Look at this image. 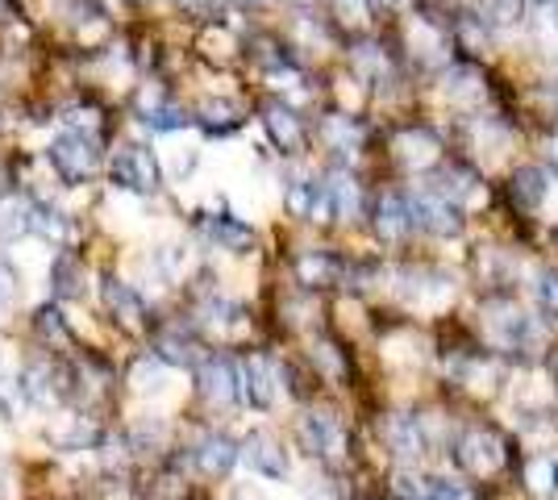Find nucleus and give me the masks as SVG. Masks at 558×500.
Wrapping results in <instances>:
<instances>
[{"label": "nucleus", "instance_id": "obj_14", "mask_svg": "<svg viewBox=\"0 0 558 500\" xmlns=\"http://www.w3.org/2000/svg\"><path fill=\"white\" fill-rule=\"evenodd\" d=\"M192 459H196V467H201L205 476H226L233 463L242 459V447H233L226 434H205V438L196 442Z\"/></svg>", "mask_w": 558, "mask_h": 500}, {"label": "nucleus", "instance_id": "obj_10", "mask_svg": "<svg viewBox=\"0 0 558 500\" xmlns=\"http://www.w3.org/2000/svg\"><path fill=\"white\" fill-rule=\"evenodd\" d=\"M384 442H388V451L400 454V459H417V454H425V447H429L421 422L409 417V413H388V417H384Z\"/></svg>", "mask_w": 558, "mask_h": 500}, {"label": "nucleus", "instance_id": "obj_18", "mask_svg": "<svg viewBox=\"0 0 558 500\" xmlns=\"http://www.w3.org/2000/svg\"><path fill=\"white\" fill-rule=\"evenodd\" d=\"M296 280L304 288H333L342 280V263L333 255H322V251H308V255L296 259Z\"/></svg>", "mask_w": 558, "mask_h": 500}, {"label": "nucleus", "instance_id": "obj_2", "mask_svg": "<svg viewBox=\"0 0 558 500\" xmlns=\"http://www.w3.org/2000/svg\"><path fill=\"white\" fill-rule=\"evenodd\" d=\"M409 209H413V225H421L434 239H454L463 230V209L450 205L434 184H421L409 192Z\"/></svg>", "mask_w": 558, "mask_h": 500}, {"label": "nucleus", "instance_id": "obj_6", "mask_svg": "<svg viewBox=\"0 0 558 500\" xmlns=\"http://www.w3.org/2000/svg\"><path fill=\"white\" fill-rule=\"evenodd\" d=\"M301 438L308 454H317L326 463H342L347 459V429H342V422L333 413H304Z\"/></svg>", "mask_w": 558, "mask_h": 500}, {"label": "nucleus", "instance_id": "obj_40", "mask_svg": "<svg viewBox=\"0 0 558 500\" xmlns=\"http://www.w3.org/2000/svg\"><path fill=\"white\" fill-rule=\"evenodd\" d=\"M542 150H546V163L558 171V138H546V146H542Z\"/></svg>", "mask_w": 558, "mask_h": 500}, {"label": "nucleus", "instance_id": "obj_27", "mask_svg": "<svg viewBox=\"0 0 558 500\" xmlns=\"http://www.w3.org/2000/svg\"><path fill=\"white\" fill-rule=\"evenodd\" d=\"M80 259L75 255H59L54 259V292L59 296H84V284H80Z\"/></svg>", "mask_w": 558, "mask_h": 500}, {"label": "nucleus", "instance_id": "obj_46", "mask_svg": "<svg viewBox=\"0 0 558 500\" xmlns=\"http://www.w3.org/2000/svg\"><path fill=\"white\" fill-rule=\"evenodd\" d=\"M0 371H4V367H0Z\"/></svg>", "mask_w": 558, "mask_h": 500}, {"label": "nucleus", "instance_id": "obj_32", "mask_svg": "<svg viewBox=\"0 0 558 500\" xmlns=\"http://www.w3.org/2000/svg\"><path fill=\"white\" fill-rule=\"evenodd\" d=\"M354 68H359L363 75H372V80L388 75V63H384L379 47H359V50H354Z\"/></svg>", "mask_w": 558, "mask_h": 500}, {"label": "nucleus", "instance_id": "obj_44", "mask_svg": "<svg viewBox=\"0 0 558 500\" xmlns=\"http://www.w3.org/2000/svg\"><path fill=\"white\" fill-rule=\"evenodd\" d=\"M555 376H558V358H555Z\"/></svg>", "mask_w": 558, "mask_h": 500}, {"label": "nucleus", "instance_id": "obj_23", "mask_svg": "<svg viewBox=\"0 0 558 500\" xmlns=\"http://www.w3.org/2000/svg\"><path fill=\"white\" fill-rule=\"evenodd\" d=\"M442 93L454 100V105H475L484 96V84H480V72L475 68H450L442 80Z\"/></svg>", "mask_w": 558, "mask_h": 500}, {"label": "nucleus", "instance_id": "obj_8", "mask_svg": "<svg viewBox=\"0 0 558 500\" xmlns=\"http://www.w3.org/2000/svg\"><path fill=\"white\" fill-rule=\"evenodd\" d=\"M201 392L209 405H233L242 392V376L226 355H213L201 363Z\"/></svg>", "mask_w": 558, "mask_h": 500}, {"label": "nucleus", "instance_id": "obj_16", "mask_svg": "<svg viewBox=\"0 0 558 500\" xmlns=\"http://www.w3.org/2000/svg\"><path fill=\"white\" fill-rule=\"evenodd\" d=\"M438 138L429 134V130H404L400 138H396V159L409 167V171H425V167L438 163Z\"/></svg>", "mask_w": 558, "mask_h": 500}, {"label": "nucleus", "instance_id": "obj_33", "mask_svg": "<svg viewBox=\"0 0 558 500\" xmlns=\"http://www.w3.org/2000/svg\"><path fill=\"white\" fill-rule=\"evenodd\" d=\"M537 301H542V309L558 317V271L555 267H546V271L537 276Z\"/></svg>", "mask_w": 558, "mask_h": 500}, {"label": "nucleus", "instance_id": "obj_34", "mask_svg": "<svg viewBox=\"0 0 558 500\" xmlns=\"http://www.w3.org/2000/svg\"><path fill=\"white\" fill-rule=\"evenodd\" d=\"M459 42H463L466 50H484L488 47V25L480 29V22L466 13V17H459Z\"/></svg>", "mask_w": 558, "mask_h": 500}, {"label": "nucleus", "instance_id": "obj_21", "mask_svg": "<svg viewBox=\"0 0 558 500\" xmlns=\"http://www.w3.org/2000/svg\"><path fill=\"white\" fill-rule=\"evenodd\" d=\"M201 230H205L217 246H226V251H246V246H251V230H246L242 221L226 217V214L205 217V221H201Z\"/></svg>", "mask_w": 558, "mask_h": 500}, {"label": "nucleus", "instance_id": "obj_19", "mask_svg": "<svg viewBox=\"0 0 558 500\" xmlns=\"http://www.w3.org/2000/svg\"><path fill=\"white\" fill-rule=\"evenodd\" d=\"M525 484H530V492L542 500H558V454H534L530 463H525Z\"/></svg>", "mask_w": 558, "mask_h": 500}, {"label": "nucleus", "instance_id": "obj_42", "mask_svg": "<svg viewBox=\"0 0 558 500\" xmlns=\"http://www.w3.org/2000/svg\"><path fill=\"white\" fill-rule=\"evenodd\" d=\"M184 4H201V0H184Z\"/></svg>", "mask_w": 558, "mask_h": 500}, {"label": "nucleus", "instance_id": "obj_45", "mask_svg": "<svg viewBox=\"0 0 558 500\" xmlns=\"http://www.w3.org/2000/svg\"><path fill=\"white\" fill-rule=\"evenodd\" d=\"M542 4H555V0H542Z\"/></svg>", "mask_w": 558, "mask_h": 500}, {"label": "nucleus", "instance_id": "obj_1", "mask_svg": "<svg viewBox=\"0 0 558 500\" xmlns=\"http://www.w3.org/2000/svg\"><path fill=\"white\" fill-rule=\"evenodd\" d=\"M484 330L500 351H534L537 338H542L537 321L517 301H488L484 305Z\"/></svg>", "mask_w": 558, "mask_h": 500}, {"label": "nucleus", "instance_id": "obj_12", "mask_svg": "<svg viewBox=\"0 0 558 500\" xmlns=\"http://www.w3.org/2000/svg\"><path fill=\"white\" fill-rule=\"evenodd\" d=\"M413 230V209H409V196L400 192H388L379 196L375 205V234L384 242H404V234Z\"/></svg>", "mask_w": 558, "mask_h": 500}, {"label": "nucleus", "instance_id": "obj_4", "mask_svg": "<svg viewBox=\"0 0 558 500\" xmlns=\"http://www.w3.org/2000/svg\"><path fill=\"white\" fill-rule=\"evenodd\" d=\"M450 454H454V463L463 472H471V476H496L505 467V442L492 429H463L454 438Z\"/></svg>", "mask_w": 558, "mask_h": 500}, {"label": "nucleus", "instance_id": "obj_37", "mask_svg": "<svg viewBox=\"0 0 558 500\" xmlns=\"http://www.w3.org/2000/svg\"><path fill=\"white\" fill-rule=\"evenodd\" d=\"M333 9H338V17L350 25L367 22V0H333Z\"/></svg>", "mask_w": 558, "mask_h": 500}, {"label": "nucleus", "instance_id": "obj_35", "mask_svg": "<svg viewBox=\"0 0 558 500\" xmlns=\"http://www.w3.org/2000/svg\"><path fill=\"white\" fill-rule=\"evenodd\" d=\"M313 358H317V367H326L329 376H347V367H342V355H338V346L333 342H317V351H313Z\"/></svg>", "mask_w": 558, "mask_h": 500}, {"label": "nucleus", "instance_id": "obj_26", "mask_svg": "<svg viewBox=\"0 0 558 500\" xmlns=\"http://www.w3.org/2000/svg\"><path fill=\"white\" fill-rule=\"evenodd\" d=\"M438 479L421 476V472H396L392 476V497L396 500H434Z\"/></svg>", "mask_w": 558, "mask_h": 500}, {"label": "nucleus", "instance_id": "obj_7", "mask_svg": "<svg viewBox=\"0 0 558 500\" xmlns=\"http://www.w3.org/2000/svg\"><path fill=\"white\" fill-rule=\"evenodd\" d=\"M100 301H105V309L113 313V321L121 330H130V333L146 330V305H142V296L130 284H121L117 276H105V280H100Z\"/></svg>", "mask_w": 558, "mask_h": 500}, {"label": "nucleus", "instance_id": "obj_17", "mask_svg": "<svg viewBox=\"0 0 558 500\" xmlns=\"http://www.w3.org/2000/svg\"><path fill=\"white\" fill-rule=\"evenodd\" d=\"M155 355L171 367H196L201 363V342L187 330H167L155 338Z\"/></svg>", "mask_w": 558, "mask_h": 500}, {"label": "nucleus", "instance_id": "obj_9", "mask_svg": "<svg viewBox=\"0 0 558 500\" xmlns=\"http://www.w3.org/2000/svg\"><path fill=\"white\" fill-rule=\"evenodd\" d=\"M238 376H242V397L251 401L255 408H271L276 405V363L267 355H246L242 358V367H238Z\"/></svg>", "mask_w": 558, "mask_h": 500}, {"label": "nucleus", "instance_id": "obj_20", "mask_svg": "<svg viewBox=\"0 0 558 500\" xmlns=\"http://www.w3.org/2000/svg\"><path fill=\"white\" fill-rule=\"evenodd\" d=\"M546 171H537V167H521L517 175H512V205L517 209H537L542 200H546Z\"/></svg>", "mask_w": 558, "mask_h": 500}, {"label": "nucleus", "instance_id": "obj_25", "mask_svg": "<svg viewBox=\"0 0 558 500\" xmlns=\"http://www.w3.org/2000/svg\"><path fill=\"white\" fill-rule=\"evenodd\" d=\"M322 138L333 150H354V146L363 143V125L354 118H326L322 121Z\"/></svg>", "mask_w": 558, "mask_h": 500}, {"label": "nucleus", "instance_id": "obj_36", "mask_svg": "<svg viewBox=\"0 0 558 500\" xmlns=\"http://www.w3.org/2000/svg\"><path fill=\"white\" fill-rule=\"evenodd\" d=\"M38 330H43V338H50V342H68V326L59 321V313L54 309L38 313Z\"/></svg>", "mask_w": 558, "mask_h": 500}, {"label": "nucleus", "instance_id": "obj_13", "mask_svg": "<svg viewBox=\"0 0 558 500\" xmlns=\"http://www.w3.org/2000/svg\"><path fill=\"white\" fill-rule=\"evenodd\" d=\"M429 184L442 192L450 205H459V209H471V205L484 200V184H480L475 171H466V167H446L442 175H434Z\"/></svg>", "mask_w": 558, "mask_h": 500}, {"label": "nucleus", "instance_id": "obj_5", "mask_svg": "<svg viewBox=\"0 0 558 500\" xmlns=\"http://www.w3.org/2000/svg\"><path fill=\"white\" fill-rule=\"evenodd\" d=\"M109 180L125 192L155 196L159 184H163V171H159V159H155L150 150H142V146H125V150H117L113 163H109Z\"/></svg>", "mask_w": 558, "mask_h": 500}, {"label": "nucleus", "instance_id": "obj_11", "mask_svg": "<svg viewBox=\"0 0 558 500\" xmlns=\"http://www.w3.org/2000/svg\"><path fill=\"white\" fill-rule=\"evenodd\" d=\"M242 459H246V467H255L258 476L267 479L288 476V454H283V447H279L271 434H251L242 442Z\"/></svg>", "mask_w": 558, "mask_h": 500}, {"label": "nucleus", "instance_id": "obj_30", "mask_svg": "<svg viewBox=\"0 0 558 500\" xmlns=\"http://www.w3.org/2000/svg\"><path fill=\"white\" fill-rule=\"evenodd\" d=\"M488 25H517L525 17V0H480Z\"/></svg>", "mask_w": 558, "mask_h": 500}, {"label": "nucleus", "instance_id": "obj_41", "mask_svg": "<svg viewBox=\"0 0 558 500\" xmlns=\"http://www.w3.org/2000/svg\"><path fill=\"white\" fill-rule=\"evenodd\" d=\"M379 4H388V9H404L409 0H379Z\"/></svg>", "mask_w": 558, "mask_h": 500}, {"label": "nucleus", "instance_id": "obj_38", "mask_svg": "<svg viewBox=\"0 0 558 500\" xmlns=\"http://www.w3.org/2000/svg\"><path fill=\"white\" fill-rule=\"evenodd\" d=\"M434 500H475V492H471L466 484H459V479H438Z\"/></svg>", "mask_w": 558, "mask_h": 500}, {"label": "nucleus", "instance_id": "obj_15", "mask_svg": "<svg viewBox=\"0 0 558 500\" xmlns=\"http://www.w3.org/2000/svg\"><path fill=\"white\" fill-rule=\"evenodd\" d=\"M263 125H267L271 143H276L283 155H296L304 146V125L288 105H267V109H263Z\"/></svg>", "mask_w": 558, "mask_h": 500}, {"label": "nucleus", "instance_id": "obj_3", "mask_svg": "<svg viewBox=\"0 0 558 500\" xmlns=\"http://www.w3.org/2000/svg\"><path fill=\"white\" fill-rule=\"evenodd\" d=\"M47 159H50V167L68 180V184H84L96 167H100V150H96L93 134L71 130V134H59V138L50 143Z\"/></svg>", "mask_w": 558, "mask_h": 500}, {"label": "nucleus", "instance_id": "obj_43", "mask_svg": "<svg viewBox=\"0 0 558 500\" xmlns=\"http://www.w3.org/2000/svg\"><path fill=\"white\" fill-rule=\"evenodd\" d=\"M0 13H4V0H0Z\"/></svg>", "mask_w": 558, "mask_h": 500}, {"label": "nucleus", "instance_id": "obj_28", "mask_svg": "<svg viewBox=\"0 0 558 500\" xmlns=\"http://www.w3.org/2000/svg\"><path fill=\"white\" fill-rule=\"evenodd\" d=\"M29 230H34V234H43V239H50V242L68 239V221L54 214V209H43V205H34V209H29Z\"/></svg>", "mask_w": 558, "mask_h": 500}, {"label": "nucleus", "instance_id": "obj_22", "mask_svg": "<svg viewBox=\"0 0 558 500\" xmlns=\"http://www.w3.org/2000/svg\"><path fill=\"white\" fill-rule=\"evenodd\" d=\"M326 192H329V209H333V217H354L359 214V184H354V175H347V171H333L326 180Z\"/></svg>", "mask_w": 558, "mask_h": 500}, {"label": "nucleus", "instance_id": "obj_24", "mask_svg": "<svg viewBox=\"0 0 558 500\" xmlns=\"http://www.w3.org/2000/svg\"><path fill=\"white\" fill-rule=\"evenodd\" d=\"M29 209L34 205H25L17 196H0V242L17 239L29 230Z\"/></svg>", "mask_w": 558, "mask_h": 500}, {"label": "nucleus", "instance_id": "obj_29", "mask_svg": "<svg viewBox=\"0 0 558 500\" xmlns=\"http://www.w3.org/2000/svg\"><path fill=\"white\" fill-rule=\"evenodd\" d=\"M201 121L209 125L213 134H230L233 125H238V109H233L230 100H205L201 105Z\"/></svg>", "mask_w": 558, "mask_h": 500}, {"label": "nucleus", "instance_id": "obj_31", "mask_svg": "<svg viewBox=\"0 0 558 500\" xmlns=\"http://www.w3.org/2000/svg\"><path fill=\"white\" fill-rule=\"evenodd\" d=\"M142 121L150 125V130H184L187 118L180 113V109H167V105H155V109H146L142 113Z\"/></svg>", "mask_w": 558, "mask_h": 500}, {"label": "nucleus", "instance_id": "obj_39", "mask_svg": "<svg viewBox=\"0 0 558 500\" xmlns=\"http://www.w3.org/2000/svg\"><path fill=\"white\" fill-rule=\"evenodd\" d=\"M13 296H17V271L0 259V309H4Z\"/></svg>", "mask_w": 558, "mask_h": 500}]
</instances>
